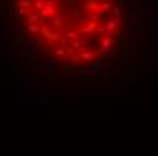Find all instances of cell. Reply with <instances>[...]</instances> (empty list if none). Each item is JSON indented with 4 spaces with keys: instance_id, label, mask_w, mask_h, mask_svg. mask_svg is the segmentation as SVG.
I'll use <instances>...</instances> for the list:
<instances>
[{
    "instance_id": "1",
    "label": "cell",
    "mask_w": 158,
    "mask_h": 156,
    "mask_svg": "<svg viewBox=\"0 0 158 156\" xmlns=\"http://www.w3.org/2000/svg\"><path fill=\"white\" fill-rule=\"evenodd\" d=\"M87 18H89V13H87V11H77V13L73 15V24L84 26V24H87Z\"/></svg>"
},
{
    "instance_id": "2",
    "label": "cell",
    "mask_w": 158,
    "mask_h": 156,
    "mask_svg": "<svg viewBox=\"0 0 158 156\" xmlns=\"http://www.w3.org/2000/svg\"><path fill=\"white\" fill-rule=\"evenodd\" d=\"M78 42L82 44V49H85V47H89V46H95L96 44V36L95 35H85V36L78 38Z\"/></svg>"
},
{
    "instance_id": "3",
    "label": "cell",
    "mask_w": 158,
    "mask_h": 156,
    "mask_svg": "<svg viewBox=\"0 0 158 156\" xmlns=\"http://www.w3.org/2000/svg\"><path fill=\"white\" fill-rule=\"evenodd\" d=\"M65 53H67V51H65L64 47H56V49H55V56H56V58H62V56H65Z\"/></svg>"
},
{
    "instance_id": "4",
    "label": "cell",
    "mask_w": 158,
    "mask_h": 156,
    "mask_svg": "<svg viewBox=\"0 0 158 156\" xmlns=\"http://www.w3.org/2000/svg\"><path fill=\"white\" fill-rule=\"evenodd\" d=\"M53 22H55V24H53L55 27H60V26L64 24V20H62V18H60L58 15H55V16H53Z\"/></svg>"
},
{
    "instance_id": "5",
    "label": "cell",
    "mask_w": 158,
    "mask_h": 156,
    "mask_svg": "<svg viewBox=\"0 0 158 156\" xmlns=\"http://www.w3.org/2000/svg\"><path fill=\"white\" fill-rule=\"evenodd\" d=\"M27 31L29 33H38L40 31V26H36V24H29V26H27Z\"/></svg>"
},
{
    "instance_id": "6",
    "label": "cell",
    "mask_w": 158,
    "mask_h": 156,
    "mask_svg": "<svg viewBox=\"0 0 158 156\" xmlns=\"http://www.w3.org/2000/svg\"><path fill=\"white\" fill-rule=\"evenodd\" d=\"M58 42H60V44H62L64 47H67L69 44H71V40H67L65 36H60V38H58Z\"/></svg>"
},
{
    "instance_id": "7",
    "label": "cell",
    "mask_w": 158,
    "mask_h": 156,
    "mask_svg": "<svg viewBox=\"0 0 158 156\" xmlns=\"http://www.w3.org/2000/svg\"><path fill=\"white\" fill-rule=\"evenodd\" d=\"M15 22H16V26H18V27H22V26L26 24V18H22V16H18V18H15Z\"/></svg>"
}]
</instances>
